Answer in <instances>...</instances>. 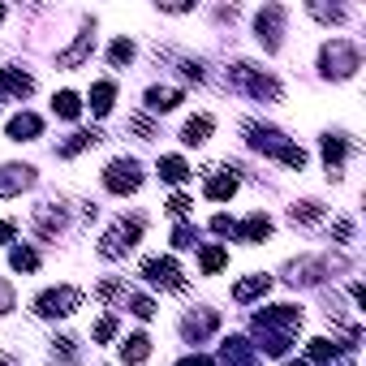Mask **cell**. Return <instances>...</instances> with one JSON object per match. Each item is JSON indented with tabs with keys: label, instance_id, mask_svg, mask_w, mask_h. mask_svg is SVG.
<instances>
[{
	"label": "cell",
	"instance_id": "cell-1",
	"mask_svg": "<svg viewBox=\"0 0 366 366\" xmlns=\"http://www.w3.org/2000/svg\"><path fill=\"white\" fill-rule=\"evenodd\" d=\"M246 134H250V147L272 151L276 160H285L289 168H302V164H306V151H302V147H293V142H285V134H280V130H272V125H246Z\"/></svg>",
	"mask_w": 366,
	"mask_h": 366
},
{
	"label": "cell",
	"instance_id": "cell-2",
	"mask_svg": "<svg viewBox=\"0 0 366 366\" xmlns=\"http://www.w3.org/2000/svg\"><path fill=\"white\" fill-rule=\"evenodd\" d=\"M82 306V293L78 289H47L35 297V315L39 319H61V315H74Z\"/></svg>",
	"mask_w": 366,
	"mask_h": 366
},
{
	"label": "cell",
	"instance_id": "cell-3",
	"mask_svg": "<svg viewBox=\"0 0 366 366\" xmlns=\"http://www.w3.org/2000/svg\"><path fill=\"white\" fill-rule=\"evenodd\" d=\"M362 65V57H358V47L349 43V39H332V43H324V74L332 78H345V74H353Z\"/></svg>",
	"mask_w": 366,
	"mask_h": 366
},
{
	"label": "cell",
	"instance_id": "cell-4",
	"mask_svg": "<svg viewBox=\"0 0 366 366\" xmlns=\"http://www.w3.org/2000/svg\"><path fill=\"white\" fill-rule=\"evenodd\" d=\"M138 237H142V220H121V224H113L108 233H103L99 254H103V258H121L125 250H134Z\"/></svg>",
	"mask_w": 366,
	"mask_h": 366
},
{
	"label": "cell",
	"instance_id": "cell-5",
	"mask_svg": "<svg viewBox=\"0 0 366 366\" xmlns=\"http://www.w3.org/2000/svg\"><path fill=\"white\" fill-rule=\"evenodd\" d=\"M103 185H108L113 194H134L142 185V168L138 160H113L108 168H103Z\"/></svg>",
	"mask_w": 366,
	"mask_h": 366
},
{
	"label": "cell",
	"instance_id": "cell-6",
	"mask_svg": "<svg viewBox=\"0 0 366 366\" xmlns=\"http://www.w3.org/2000/svg\"><path fill=\"white\" fill-rule=\"evenodd\" d=\"M233 82H237L246 95H254V99H280V86H276L272 78H263L258 69H250V65H233Z\"/></svg>",
	"mask_w": 366,
	"mask_h": 366
},
{
	"label": "cell",
	"instance_id": "cell-7",
	"mask_svg": "<svg viewBox=\"0 0 366 366\" xmlns=\"http://www.w3.org/2000/svg\"><path fill=\"white\" fill-rule=\"evenodd\" d=\"M142 276H147L151 285H160V289H185V280H181V272H177L173 258H147V263H142Z\"/></svg>",
	"mask_w": 366,
	"mask_h": 366
},
{
	"label": "cell",
	"instance_id": "cell-8",
	"mask_svg": "<svg viewBox=\"0 0 366 366\" xmlns=\"http://www.w3.org/2000/svg\"><path fill=\"white\" fill-rule=\"evenodd\" d=\"M254 26H258V39H263V47L276 52V47H280V30H285V9H280V5H268L263 13H258Z\"/></svg>",
	"mask_w": 366,
	"mask_h": 366
},
{
	"label": "cell",
	"instance_id": "cell-9",
	"mask_svg": "<svg viewBox=\"0 0 366 366\" xmlns=\"http://www.w3.org/2000/svg\"><path fill=\"white\" fill-rule=\"evenodd\" d=\"M30 181H35V168H26V164H5V168H0V198L22 194Z\"/></svg>",
	"mask_w": 366,
	"mask_h": 366
},
{
	"label": "cell",
	"instance_id": "cell-10",
	"mask_svg": "<svg viewBox=\"0 0 366 366\" xmlns=\"http://www.w3.org/2000/svg\"><path fill=\"white\" fill-rule=\"evenodd\" d=\"M91 47H95L91 30H86V35H78V43H74L69 52H61V57H57V69H74V65H82V61L91 57Z\"/></svg>",
	"mask_w": 366,
	"mask_h": 366
},
{
	"label": "cell",
	"instance_id": "cell-11",
	"mask_svg": "<svg viewBox=\"0 0 366 366\" xmlns=\"http://www.w3.org/2000/svg\"><path fill=\"white\" fill-rule=\"evenodd\" d=\"M181 103V91H173V86H151L147 91V108L151 113H168V108H177Z\"/></svg>",
	"mask_w": 366,
	"mask_h": 366
},
{
	"label": "cell",
	"instance_id": "cell-12",
	"mask_svg": "<svg viewBox=\"0 0 366 366\" xmlns=\"http://www.w3.org/2000/svg\"><path fill=\"white\" fill-rule=\"evenodd\" d=\"M237 194V177L233 173H216V177H207V198L212 202H224Z\"/></svg>",
	"mask_w": 366,
	"mask_h": 366
},
{
	"label": "cell",
	"instance_id": "cell-13",
	"mask_svg": "<svg viewBox=\"0 0 366 366\" xmlns=\"http://www.w3.org/2000/svg\"><path fill=\"white\" fill-rule=\"evenodd\" d=\"M0 91H5V95H18V99H26V95L35 91V82H30L26 74H18V69H0Z\"/></svg>",
	"mask_w": 366,
	"mask_h": 366
},
{
	"label": "cell",
	"instance_id": "cell-14",
	"mask_svg": "<svg viewBox=\"0 0 366 366\" xmlns=\"http://www.w3.org/2000/svg\"><path fill=\"white\" fill-rule=\"evenodd\" d=\"M39 130H43V121H39L35 113H22V117L9 121V138H13V142H26V138H35Z\"/></svg>",
	"mask_w": 366,
	"mask_h": 366
},
{
	"label": "cell",
	"instance_id": "cell-15",
	"mask_svg": "<svg viewBox=\"0 0 366 366\" xmlns=\"http://www.w3.org/2000/svg\"><path fill=\"white\" fill-rule=\"evenodd\" d=\"M207 134H212V117H190L185 130H181V142L185 147H198V142H207Z\"/></svg>",
	"mask_w": 366,
	"mask_h": 366
},
{
	"label": "cell",
	"instance_id": "cell-16",
	"mask_svg": "<svg viewBox=\"0 0 366 366\" xmlns=\"http://www.w3.org/2000/svg\"><path fill=\"white\" fill-rule=\"evenodd\" d=\"M268 276H246V280H237V289H233V302H254L258 293H268Z\"/></svg>",
	"mask_w": 366,
	"mask_h": 366
},
{
	"label": "cell",
	"instance_id": "cell-17",
	"mask_svg": "<svg viewBox=\"0 0 366 366\" xmlns=\"http://www.w3.org/2000/svg\"><path fill=\"white\" fill-rule=\"evenodd\" d=\"M113 99H117V86L113 82H95L91 86V108L103 117V113H113Z\"/></svg>",
	"mask_w": 366,
	"mask_h": 366
},
{
	"label": "cell",
	"instance_id": "cell-18",
	"mask_svg": "<svg viewBox=\"0 0 366 366\" xmlns=\"http://www.w3.org/2000/svg\"><path fill=\"white\" fill-rule=\"evenodd\" d=\"M293 224H319L324 220V207L315 202V198H306V202H293Z\"/></svg>",
	"mask_w": 366,
	"mask_h": 366
},
{
	"label": "cell",
	"instance_id": "cell-19",
	"mask_svg": "<svg viewBox=\"0 0 366 366\" xmlns=\"http://www.w3.org/2000/svg\"><path fill=\"white\" fill-rule=\"evenodd\" d=\"M268 233H272V220H268V216H250V220L237 229V237H241V241H263Z\"/></svg>",
	"mask_w": 366,
	"mask_h": 366
},
{
	"label": "cell",
	"instance_id": "cell-20",
	"mask_svg": "<svg viewBox=\"0 0 366 366\" xmlns=\"http://www.w3.org/2000/svg\"><path fill=\"white\" fill-rule=\"evenodd\" d=\"M95 142H99V134H95V130H82V134H74L69 142H61L57 155H65V160H69V155H78V151H86V147H95Z\"/></svg>",
	"mask_w": 366,
	"mask_h": 366
},
{
	"label": "cell",
	"instance_id": "cell-21",
	"mask_svg": "<svg viewBox=\"0 0 366 366\" xmlns=\"http://www.w3.org/2000/svg\"><path fill=\"white\" fill-rule=\"evenodd\" d=\"M216 324H220V319L212 315V310H207V315H190V319H185V336H194V341H202L207 332H216Z\"/></svg>",
	"mask_w": 366,
	"mask_h": 366
},
{
	"label": "cell",
	"instance_id": "cell-22",
	"mask_svg": "<svg viewBox=\"0 0 366 366\" xmlns=\"http://www.w3.org/2000/svg\"><path fill=\"white\" fill-rule=\"evenodd\" d=\"M160 177H164V181H173V185H181V181L190 177V168H185L181 155H168V160H160Z\"/></svg>",
	"mask_w": 366,
	"mask_h": 366
},
{
	"label": "cell",
	"instance_id": "cell-23",
	"mask_svg": "<svg viewBox=\"0 0 366 366\" xmlns=\"http://www.w3.org/2000/svg\"><path fill=\"white\" fill-rule=\"evenodd\" d=\"M147 353H151V341H147L142 332L130 336V341L121 345V358H125V362H147Z\"/></svg>",
	"mask_w": 366,
	"mask_h": 366
},
{
	"label": "cell",
	"instance_id": "cell-24",
	"mask_svg": "<svg viewBox=\"0 0 366 366\" xmlns=\"http://www.w3.org/2000/svg\"><path fill=\"white\" fill-rule=\"evenodd\" d=\"M52 108H57V117H65V121H74V117L82 113V103H78V95H74V91H61L57 99H52Z\"/></svg>",
	"mask_w": 366,
	"mask_h": 366
},
{
	"label": "cell",
	"instance_id": "cell-25",
	"mask_svg": "<svg viewBox=\"0 0 366 366\" xmlns=\"http://www.w3.org/2000/svg\"><path fill=\"white\" fill-rule=\"evenodd\" d=\"M345 151H349V147H345V138H332V134L324 138V160H328V168H332V173L341 168V160H345Z\"/></svg>",
	"mask_w": 366,
	"mask_h": 366
},
{
	"label": "cell",
	"instance_id": "cell-26",
	"mask_svg": "<svg viewBox=\"0 0 366 366\" xmlns=\"http://www.w3.org/2000/svg\"><path fill=\"white\" fill-rule=\"evenodd\" d=\"M9 263H13L18 272H35V268H39V254H35V250H26V246H18V250L9 254Z\"/></svg>",
	"mask_w": 366,
	"mask_h": 366
},
{
	"label": "cell",
	"instance_id": "cell-27",
	"mask_svg": "<svg viewBox=\"0 0 366 366\" xmlns=\"http://www.w3.org/2000/svg\"><path fill=\"white\" fill-rule=\"evenodd\" d=\"M229 263V250H220V246H207L202 250V272H220Z\"/></svg>",
	"mask_w": 366,
	"mask_h": 366
},
{
	"label": "cell",
	"instance_id": "cell-28",
	"mask_svg": "<svg viewBox=\"0 0 366 366\" xmlns=\"http://www.w3.org/2000/svg\"><path fill=\"white\" fill-rule=\"evenodd\" d=\"M336 353H341V345H332V341H324V336L310 341V362H332Z\"/></svg>",
	"mask_w": 366,
	"mask_h": 366
},
{
	"label": "cell",
	"instance_id": "cell-29",
	"mask_svg": "<svg viewBox=\"0 0 366 366\" xmlns=\"http://www.w3.org/2000/svg\"><path fill=\"white\" fill-rule=\"evenodd\" d=\"M108 61H113V65H130V61H134V43H130V39H117V43L108 47Z\"/></svg>",
	"mask_w": 366,
	"mask_h": 366
},
{
	"label": "cell",
	"instance_id": "cell-30",
	"mask_svg": "<svg viewBox=\"0 0 366 366\" xmlns=\"http://www.w3.org/2000/svg\"><path fill=\"white\" fill-rule=\"evenodd\" d=\"M289 272H293V276H289L293 285H297V280H302V285H315V280H319V276H315V272H319V263H293Z\"/></svg>",
	"mask_w": 366,
	"mask_h": 366
},
{
	"label": "cell",
	"instance_id": "cell-31",
	"mask_svg": "<svg viewBox=\"0 0 366 366\" xmlns=\"http://www.w3.org/2000/svg\"><path fill=\"white\" fill-rule=\"evenodd\" d=\"M310 13H315V18H328V22H341V18H345L341 5H332V9H328V5H310Z\"/></svg>",
	"mask_w": 366,
	"mask_h": 366
},
{
	"label": "cell",
	"instance_id": "cell-32",
	"mask_svg": "<svg viewBox=\"0 0 366 366\" xmlns=\"http://www.w3.org/2000/svg\"><path fill=\"white\" fill-rule=\"evenodd\" d=\"M194 241H198V233H194L190 224H181V229L173 233V246H181V250H185V246H194Z\"/></svg>",
	"mask_w": 366,
	"mask_h": 366
},
{
	"label": "cell",
	"instance_id": "cell-33",
	"mask_svg": "<svg viewBox=\"0 0 366 366\" xmlns=\"http://www.w3.org/2000/svg\"><path fill=\"white\" fill-rule=\"evenodd\" d=\"M113 332H117V319H99V324H95V341H99V345L113 341Z\"/></svg>",
	"mask_w": 366,
	"mask_h": 366
},
{
	"label": "cell",
	"instance_id": "cell-34",
	"mask_svg": "<svg viewBox=\"0 0 366 366\" xmlns=\"http://www.w3.org/2000/svg\"><path fill=\"white\" fill-rule=\"evenodd\" d=\"M168 212H173V216H185V212H190V198H185V194H173V202H168Z\"/></svg>",
	"mask_w": 366,
	"mask_h": 366
},
{
	"label": "cell",
	"instance_id": "cell-35",
	"mask_svg": "<svg viewBox=\"0 0 366 366\" xmlns=\"http://www.w3.org/2000/svg\"><path fill=\"white\" fill-rule=\"evenodd\" d=\"M5 310H13V289L0 280V315H5Z\"/></svg>",
	"mask_w": 366,
	"mask_h": 366
},
{
	"label": "cell",
	"instance_id": "cell-36",
	"mask_svg": "<svg viewBox=\"0 0 366 366\" xmlns=\"http://www.w3.org/2000/svg\"><path fill=\"white\" fill-rule=\"evenodd\" d=\"M177 366H216V362H212V358H181Z\"/></svg>",
	"mask_w": 366,
	"mask_h": 366
},
{
	"label": "cell",
	"instance_id": "cell-37",
	"mask_svg": "<svg viewBox=\"0 0 366 366\" xmlns=\"http://www.w3.org/2000/svg\"><path fill=\"white\" fill-rule=\"evenodd\" d=\"M212 229H216V233H233V224H229V216H216V220H212Z\"/></svg>",
	"mask_w": 366,
	"mask_h": 366
},
{
	"label": "cell",
	"instance_id": "cell-38",
	"mask_svg": "<svg viewBox=\"0 0 366 366\" xmlns=\"http://www.w3.org/2000/svg\"><path fill=\"white\" fill-rule=\"evenodd\" d=\"M13 237V224H0V241H9Z\"/></svg>",
	"mask_w": 366,
	"mask_h": 366
},
{
	"label": "cell",
	"instance_id": "cell-39",
	"mask_svg": "<svg viewBox=\"0 0 366 366\" xmlns=\"http://www.w3.org/2000/svg\"><path fill=\"white\" fill-rule=\"evenodd\" d=\"M285 366H306V362H285Z\"/></svg>",
	"mask_w": 366,
	"mask_h": 366
},
{
	"label": "cell",
	"instance_id": "cell-40",
	"mask_svg": "<svg viewBox=\"0 0 366 366\" xmlns=\"http://www.w3.org/2000/svg\"><path fill=\"white\" fill-rule=\"evenodd\" d=\"M0 22H5V9H0Z\"/></svg>",
	"mask_w": 366,
	"mask_h": 366
}]
</instances>
